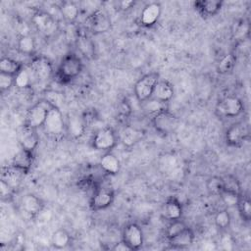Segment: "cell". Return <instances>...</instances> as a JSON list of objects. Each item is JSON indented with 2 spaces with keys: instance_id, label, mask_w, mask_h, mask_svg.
<instances>
[{
  "instance_id": "cell-1",
  "label": "cell",
  "mask_w": 251,
  "mask_h": 251,
  "mask_svg": "<svg viewBox=\"0 0 251 251\" xmlns=\"http://www.w3.org/2000/svg\"><path fill=\"white\" fill-rule=\"evenodd\" d=\"M83 70L81 58L75 53H68L61 60L57 70L55 71V79L62 83H69L76 78Z\"/></svg>"
},
{
  "instance_id": "cell-2",
  "label": "cell",
  "mask_w": 251,
  "mask_h": 251,
  "mask_svg": "<svg viewBox=\"0 0 251 251\" xmlns=\"http://www.w3.org/2000/svg\"><path fill=\"white\" fill-rule=\"evenodd\" d=\"M119 136L110 126H104L97 129L90 140V145L94 150L106 153L111 152L118 144Z\"/></svg>"
},
{
  "instance_id": "cell-3",
  "label": "cell",
  "mask_w": 251,
  "mask_h": 251,
  "mask_svg": "<svg viewBox=\"0 0 251 251\" xmlns=\"http://www.w3.org/2000/svg\"><path fill=\"white\" fill-rule=\"evenodd\" d=\"M54 106L51 105L46 99L41 97L27 110L24 125L36 129L42 127L48 112Z\"/></svg>"
},
{
  "instance_id": "cell-4",
  "label": "cell",
  "mask_w": 251,
  "mask_h": 251,
  "mask_svg": "<svg viewBox=\"0 0 251 251\" xmlns=\"http://www.w3.org/2000/svg\"><path fill=\"white\" fill-rule=\"evenodd\" d=\"M44 132L53 138H58L67 133L66 119L63 116L62 110L53 107L47 114L46 120L42 126Z\"/></svg>"
},
{
  "instance_id": "cell-5",
  "label": "cell",
  "mask_w": 251,
  "mask_h": 251,
  "mask_svg": "<svg viewBox=\"0 0 251 251\" xmlns=\"http://www.w3.org/2000/svg\"><path fill=\"white\" fill-rule=\"evenodd\" d=\"M151 123L157 132L163 135H169L177 129L179 119L165 108L152 116Z\"/></svg>"
},
{
  "instance_id": "cell-6",
  "label": "cell",
  "mask_w": 251,
  "mask_h": 251,
  "mask_svg": "<svg viewBox=\"0 0 251 251\" xmlns=\"http://www.w3.org/2000/svg\"><path fill=\"white\" fill-rule=\"evenodd\" d=\"M160 79V75L155 72L142 75L133 86V93L136 100L141 104L152 97L154 88Z\"/></svg>"
},
{
  "instance_id": "cell-7",
  "label": "cell",
  "mask_w": 251,
  "mask_h": 251,
  "mask_svg": "<svg viewBox=\"0 0 251 251\" xmlns=\"http://www.w3.org/2000/svg\"><path fill=\"white\" fill-rule=\"evenodd\" d=\"M115 200V192L108 186L98 185L92 192L89 199V207L92 211L98 212L109 208Z\"/></svg>"
},
{
  "instance_id": "cell-8",
  "label": "cell",
  "mask_w": 251,
  "mask_h": 251,
  "mask_svg": "<svg viewBox=\"0 0 251 251\" xmlns=\"http://www.w3.org/2000/svg\"><path fill=\"white\" fill-rule=\"evenodd\" d=\"M30 22L35 29L45 36L52 35L58 28V24L54 16L45 11H35L31 16Z\"/></svg>"
},
{
  "instance_id": "cell-9",
  "label": "cell",
  "mask_w": 251,
  "mask_h": 251,
  "mask_svg": "<svg viewBox=\"0 0 251 251\" xmlns=\"http://www.w3.org/2000/svg\"><path fill=\"white\" fill-rule=\"evenodd\" d=\"M244 110V106L242 104V101L234 96V95H228L221 99L215 108L216 114L219 117L224 118H234L239 116Z\"/></svg>"
},
{
  "instance_id": "cell-10",
  "label": "cell",
  "mask_w": 251,
  "mask_h": 251,
  "mask_svg": "<svg viewBox=\"0 0 251 251\" xmlns=\"http://www.w3.org/2000/svg\"><path fill=\"white\" fill-rule=\"evenodd\" d=\"M130 250H139L144 243L143 230L136 223H128L122 229V239Z\"/></svg>"
},
{
  "instance_id": "cell-11",
  "label": "cell",
  "mask_w": 251,
  "mask_h": 251,
  "mask_svg": "<svg viewBox=\"0 0 251 251\" xmlns=\"http://www.w3.org/2000/svg\"><path fill=\"white\" fill-rule=\"evenodd\" d=\"M29 69L31 70L35 79L46 81L54 76V70L51 61L45 56H35L32 58Z\"/></svg>"
},
{
  "instance_id": "cell-12",
  "label": "cell",
  "mask_w": 251,
  "mask_h": 251,
  "mask_svg": "<svg viewBox=\"0 0 251 251\" xmlns=\"http://www.w3.org/2000/svg\"><path fill=\"white\" fill-rule=\"evenodd\" d=\"M87 25L92 33L101 34L108 32L111 29L112 22L105 11L96 10L88 17Z\"/></svg>"
},
{
  "instance_id": "cell-13",
  "label": "cell",
  "mask_w": 251,
  "mask_h": 251,
  "mask_svg": "<svg viewBox=\"0 0 251 251\" xmlns=\"http://www.w3.org/2000/svg\"><path fill=\"white\" fill-rule=\"evenodd\" d=\"M248 136L247 126L242 122H237L228 126L225 134L226 143L230 147H239Z\"/></svg>"
},
{
  "instance_id": "cell-14",
  "label": "cell",
  "mask_w": 251,
  "mask_h": 251,
  "mask_svg": "<svg viewBox=\"0 0 251 251\" xmlns=\"http://www.w3.org/2000/svg\"><path fill=\"white\" fill-rule=\"evenodd\" d=\"M34 162V152L25 150L22 147L15 153L11 161V167L23 175L30 172Z\"/></svg>"
},
{
  "instance_id": "cell-15",
  "label": "cell",
  "mask_w": 251,
  "mask_h": 251,
  "mask_svg": "<svg viewBox=\"0 0 251 251\" xmlns=\"http://www.w3.org/2000/svg\"><path fill=\"white\" fill-rule=\"evenodd\" d=\"M162 13L161 4L151 2L146 4L140 12L138 22L143 27H152L158 22Z\"/></svg>"
},
{
  "instance_id": "cell-16",
  "label": "cell",
  "mask_w": 251,
  "mask_h": 251,
  "mask_svg": "<svg viewBox=\"0 0 251 251\" xmlns=\"http://www.w3.org/2000/svg\"><path fill=\"white\" fill-rule=\"evenodd\" d=\"M38 129L29 127L25 125H23L19 130V143L20 147L34 152L39 144V134Z\"/></svg>"
},
{
  "instance_id": "cell-17",
  "label": "cell",
  "mask_w": 251,
  "mask_h": 251,
  "mask_svg": "<svg viewBox=\"0 0 251 251\" xmlns=\"http://www.w3.org/2000/svg\"><path fill=\"white\" fill-rule=\"evenodd\" d=\"M67 133L74 139H79L82 137L87 129V125L85 124L81 115L78 114H69L66 118Z\"/></svg>"
},
{
  "instance_id": "cell-18",
  "label": "cell",
  "mask_w": 251,
  "mask_h": 251,
  "mask_svg": "<svg viewBox=\"0 0 251 251\" xmlns=\"http://www.w3.org/2000/svg\"><path fill=\"white\" fill-rule=\"evenodd\" d=\"M21 208L29 218H35L42 212L44 203L38 196L32 193H27L21 199Z\"/></svg>"
},
{
  "instance_id": "cell-19",
  "label": "cell",
  "mask_w": 251,
  "mask_h": 251,
  "mask_svg": "<svg viewBox=\"0 0 251 251\" xmlns=\"http://www.w3.org/2000/svg\"><path fill=\"white\" fill-rule=\"evenodd\" d=\"M223 1L219 0H199L193 3L195 10L204 18L216 16L223 8Z\"/></svg>"
},
{
  "instance_id": "cell-20",
  "label": "cell",
  "mask_w": 251,
  "mask_h": 251,
  "mask_svg": "<svg viewBox=\"0 0 251 251\" xmlns=\"http://www.w3.org/2000/svg\"><path fill=\"white\" fill-rule=\"evenodd\" d=\"M174 94H175L174 85L169 80L160 78L154 88L151 98L166 104L172 100V98L174 97Z\"/></svg>"
},
{
  "instance_id": "cell-21",
  "label": "cell",
  "mask_w": 251,
  "mask_h": 251,
  "mask_svg": "<svg viewBox=\"0 0 251 251\" xmlns=\"http://www.w3.org/2000/svg\"><path fill=\"white\" fill-rule=\"evenodd\" d=\"M195 234L190 227H186L179 233L168 239L170 246L174 249H184L191 246L194 242Z\"/></svg>"
},
{
  "instance_id": "cell-22",
  "label": "cell",
  "mask_w": 251,
  "mask_h": 251,
  "mask_svg": "<svg viewBox=\"0 0 251 251\" xmlns=\"http://www.w3.org/2000/svg\"><path fill=\"white\" fill-rule=\"evenodd\" d=\"M99 166L105 174L110 176L118 175L121 170V162L112 151L103 153L99 161Z\"/></svg>"
},
{
  "instance_id": "cell-23",
  "label": "cell",
  "mask_w": 251,
  "mask_h": 251,
  "mask_svg": "<svg viewBox=\"0 0 251 251\" xmlns=\"http://www.w3.org/2000/svg\"><path fill=\"white\" fill-rule=\"evenodd\" d=\"M182 212H183L182 205L179 202V200L176 199V197L172 196L168 198L163 205V210H162L163 216L170 222L181 219Z\"/></svg>"
},
{
  "instance_id": "cell-24",
  "label": "cell",
  "mask_w": 251,
  "mask_h": 251,
  "mask_svg": "<svg viewBox=\"0 0 251 251\" xmlns=\"http://www.w3.org/2000/svg\"><path fill=\"white\" fill-rule=\"evenodd\" d=\"M144 136V131L133 127L131 126H126L124 127V129L121 131L119 139L126 147H131L141 141V139Z\"/></svg>"
},
{
  "instance_id": "cell-25",
  "label": "cell",
  "mask_w": 251,
  "mask_h": 251,
  "mask_svg": "<svg viewBox=\"0 0 251 251\" xmlns=\"http://www.w3.org/2000/svg\"><path fill=\"white\" fill-rule=\"evenodd\" d=\"M62 18L69 24H74L79 16V8L75 2L62 1L58 6Z\"/></svg>"
},
{
  "instance_id": "cell-26",
  "label": "cell",
  "mask_w": 251,
  "mask_h": 251,
  "mask_svg": "<svg viewBox=\"0 0 251 251\" xmlns=\"http://www.w3.org/2000/svg\"><path fill=\"white\" fill-rule=\"evenodd\" d=\"M250 32V24L246 20H239L237 21L232 28V40L235 44L242 43L245 39L249 37Z\"/></svg>"
},
{
  "instance_id": "cell-27",
  "label": "cell",
  "mask_w": 251,
  "mask_h": 251,
  "mask_svg": "<svg viewBox=\"0 0 251 251\" xmlns=\"http://www.w3.org/2000/svg\"><path fill=\"white\" fill-rule=\"evenodd\" d=\"M24 64L18 60L3 56L0 60V73L16 76L24 68Z\"/></svg>"
},
{
  "instance_id": "cell-28",
  "label": "cell",
  "mask_w": 251,
  "mask_h": 251,
  "mask_svg": "<svg viewBox=\"0 0 251 251\" xmlns=\"http://www.w3.org/2000/svg\"><path fill=\"white\" fill-rule=\"evenodd\" d=\"M76 47L77 50L80 52V54L87 58V59H93L94 55H95V48H94V44L91 41V39L83 34L80 33L77 38H76Z\"/></svg>"
},
{
  "instance_id": "cell-29",
  "label": "cell",
  "mask_w": 251,
  "mask_h": 251,
  "mask_svg": "<svg viewBox=\"0 0 251 251\" xmlns=\"http://www.w3.org/2000/svg\"><path fill=\"white\" fill-rule=\"evenodd\" d=\"M236 64V55L233 52L225 54L217 63L216 70L220 75H227L231 73Z\"/></svg>"
},
{
  "instance_id": "cell-30",
  "label": "cell",
  "mask_w": 251,
  "mask_h": 251,
  "mask_svg": "<svg viewBox=\"0 0 251 251\" xmlns=\"http://www.w3.org/2000/svg\"><path fill=\"white\" fill-rule=\"evenodd\" d=\"M72 242V236L68 230L59 228L52 233L51 244L55 249H64Z\"/></svg>"
},
{
  "instance_id": "cell-31",
  "label": "cell",
  "mask_w": 251,
  "mask_h": 251,
  "mask_svg": "<svg viewBox=\"0 0 251 251\" xmlns=\"http://www.w3.org/2000/svg\"><path fill=\"white\" fill-rule=\"evenodd\" d=\"M18 51L24 55H33L36 49V42L32 35H21L17 42Z\"/></svg>"
},
{
  "instance_id": "cell-32",
  "label": "cell",
  "mask_w": 251,
  "mask_h": 251,
  "mask_svg": "<svg viewBox=\"0 0 251 251\" xmlns=\"http://www.w3.org/2000/svg\"><path fill=\"white\" fill-rule=\"evenodd\" d=\"M34 75L31 72V70L28 68L24 67L23 70L15 76V86L18 87L19 89L25 90L29 89L32 85Z\"/></svg>"
},
{
  "instance_id": "cell-33",
  "label": "cell",
  "mask_w": 251,
  "mask_h": 251,
  "mask_svg": "<svg viewBox=\"0 0 251 251\" xmlns=\"http://www.w3.org/2000/svg\"><path fill=\"white\" fill-rule=\"evenodd\" d=\"M42 94H43L42 98L46 99L54 107L62 110V106L65 104V101H66V97L63 92L56 90V89L49 88V89L44 90V92Z\"/></svg>"
},
{
  "instance_id": "cell-34",
  "label": "cell",
  "mask_w": 251,
  "mask_h": 251,
  "mask_svg": "<svg viewBox=\"0 0 251 251\" xmlns=\"http://www.w3.org/2000/svg\"><path fill=\"white\" fill-rule=\"evenodd\" d=\"M214 223L215 226L222 231L226 230L229 227L231 224V217L227 209H221L217 211L215 217H214Z\"/></svg>"
},
{
  "instance_id": "cell-35",
  "label": "cell",
  "mask_w": 251,
  "mask_h": 251,
  "mask_svg": "<svg viewBox=\"0 0 251 251\" xmlns=\"http://www.w3.org/2000/svg\"><path fill=\"white\" fill-rule=\"evenodd\" d=\"M236 208L238 210V214L242 219V221L249 222L251 219V202L248 196H245L242 194L239 198Z\"/></svg>"
},
{
  "instance_id": "cell-36",
  "label": "cell",
  "mask_w": 251,
  "mask_h": 251,
  "mask_svg": "<svg viewBox=\"0 0 251 251\" xmlns=\"http://www.w3.org/2000/svg\"><path fill=\"white\" fill-rule=\"evenodd\" d=\"M206 189L211 195L219 196L222 190L224 189V183H223V177L222 176H211L206 181Z\"/></svg>"
},
{
  "instance_id": "cell-37",
  "label": "cell",
  "mask_w": 251,
  "mask_h": 251,
  "mask_svg": "<svg viewBox=\"0 0 251 251\" xmlns=\"http://www.w3.org/2000/svg\"><path fill=\"white\" fill-rule=\"evenodd\" d=\"M223 177V183H224V189L227 191L234 192L236 194H243L241 190V185L237 177H235L232 175H227Z\"/></svg>"
},
{
  "instance_id": "cell-38",
  "label": "cell",
  "mask_w": 251,
  "mask_h": 251,
  "mask_svg": "<svg viewBox=\"0 0 251 251\" xmlns=\"http://www.w3.org/2000/svg\"><path fill=\"white\" fill-rule=\"evenodd\" d=\"M219 244L220 248L223 250H233L235 247V239L233 235L229 231H227V229L222 230V233L219 238Z\"/></svg>"
},
{
  "instance_id": "cell-39",
  "label": "cell",
  "mask_w": 251,
  "mask_h": 251,
  "mask_svg": "<svg viewBox=\"0 0 251 251\" xmlns=\"http://www.w3.org/2000/svg\"><path fill=\"white\" fill-rule=\"evenodd\" d=\"M187 226H188L181 219L171 221L170 225L168 226V227L166 229V237H167V239H169V238L175 236L176 234L179 233L180 231L185 229Z\"/></svg>"
},
{
  "instance_id": "cell-40",
  "label": "cell",
  "mask_w": 251,
  "mask_h": 251,
  "mask_svg": "<svg viewBox=\"0 0 251 251\" xmlns=\"http://www.w3.org/2000/svg\"><path fill=\"white\" fill-rule=\"evenodd\" d=\"M0 196H1V200L5 202L13 200L15 196L14 186L4 178H1L0 180Z\"/></svg>"
},
{
  "instance_id": "cell-41",
  "label": "cell",
  "mask_w": 251,
  "mask_h": 251,
  "mask_svg": "<svg viewBox=\"0 0 251 251\" xmlns=\"http://www.w3.org/2000/svg\"><path fill=\"white\" fill-rule=\"evenodd\" d=\"M242 195V194H241ZM240 194H236L234 192H231V191H227V190H225L223 189L222 192L220 193V198L222 199L223 203L227 207H236L238 201H239V198L241 196Z\"/></svg>"
},
{
  "instance_id": "cell-42",
  "label": "cell",
  "mask_w": 251,
  "mask_h": 251,
  "mask_svg": "<svg viewBox=\"0 0 251 251\" xmlns=\"http://www.w3.org/2000/svg\"><path fill=\"white\" fill-rule=\"evenodd\" d=\"M159 165L164 172H171L177 167V160L172 154H166L161 157Z\"/></svg>"
},
{
  "instance_id": "cell-43",
  "label": "cell",
  "mask_w": 251,
  "mask_h": 251,
  "mask_svg": "<svg viewBox=\"0 0 251 251\" xmlns=\"http://www.w3.org/2000/svg\"><path fill=\"white\" fill-rule=\"evenodd\" d=\"M144 111L148 114H151L152 116H154L156 113H158L159 111L165 109V104L161 103L153 98H150L149 100L141 103Z\"/></svg>"
},
{
  "instance_id": "cell-44",
  "label": "cell",
  "mask_w": 251,
  "mask_h": 251,
  "mask_svg": "<svg viewBox=\"0 0 251 251\" xmlns=\"http://www.w3.org/2000/svg\"><path fill=\"white\" fill-rule=\"evenodd\" d=\"M15 86V76L0 73V92L4 93Z\"/></svg>"
},
{
  "instance_id": "cell-45",
  "label": "cell",
  "mask_w": 251,
  "mask_h": 251,
  "mask_svg": "<svg viewBox=\"0 0 251 251\" xmlns=\"http://www.w3.org/2000/svg\"><path fill=\"white\" fill-rule=\"evenodd\" d=\"M135 2L134 1H121L118 3L119 5V9L122 11H127L130 8H132V6H134Z\"/></svg>"
},
{
  "instance_id": "cell-46",
  "label": "cell",
  "mask_w": 251,
  "mask_h": 251,
  "mask_svg": "<svg viewBox=\"0 0 251 251\" xmlns=\"http://www.w3.org/2000/svg\"><path fill=\"white\" fill-rule=\"evenodd\" d=\"M113 250H116V251H126V250H130L129 247L123 241L121 240L120 242L118 243H115V245L112 247Z\"/></svg>"
}]
</instances>
